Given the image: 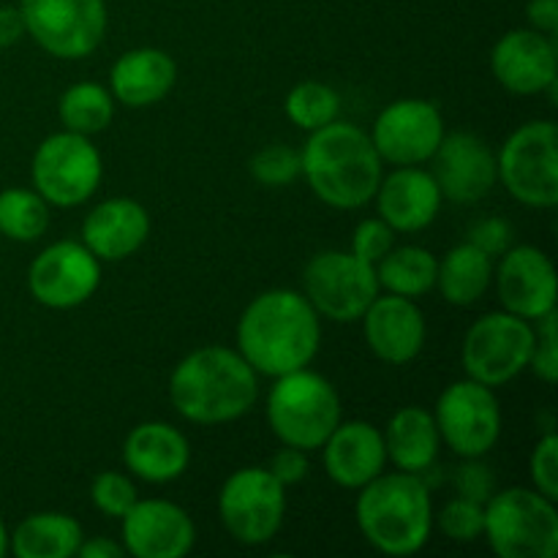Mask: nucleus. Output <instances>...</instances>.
<instances>
[{
  "label": "nucleus",
  "instance_id": "35",
  "mask_svg": "<svg viewBox=\"0 0 558 558\" xmlns=\"http://www.w3.org/2000/svg\"><path fill=\"white\" fill-rule=\"evenodd\" d=\"M90 501L101 515L120 521L140 501V490L129 474L98 472L90 483Z\"/></svg>",
  "mask_w": 558,
  "mask_h": 558
},
{
  "label": "nucleus",
  "instance_id": "13",
  "mask_svg": "<svg viewBox=\"0 0 558 558\" xmlns=\"http://www.w3.org/2000/svg\"><path fill=\"white\" fill-rule=\"evenodd\" d=\"M441 445L458 458H485L501 439V403L496 390L474 379L452 381L441 390L434 409Z\"/></svg>",
  "mask_w": 558,
  "mask_h": 558
},
{
  "label": "nucleus",
  "instance_id": "10",
  "mask_svg": "<svg viewBox=\"0 0 558 558\" xmlns=\"http://www.w3.org/2000/svg\"><path fill=\"white\" fill-rule=\"evenodd\" d=\"M534 322L510 311H494L474 322L463 336L461 365L469 379L499 390L529 371L534 349Z\"/></svg>",
  "mask_w": 558,
  "mask_h": 558
},
{
  "label": "nucleus",
  "instance_id": "38",
  "mask_svg": "<svg viewBox=\"0 0 558 558\" xmlns=\"http://www.w3.org/2000/svg\"><path fill=\"white\" fill-rule=\"evenodd\" d=\"M392 245H396V232L376 216L365 218V221H360L357 227H354L349 251H352L354 256H360L363 262H368V265H376Z\"/></svg>",
  "mask_w": 558,
  "mask_h": 558
},
{
  "label": "nucleus",
  "instance_id": "19",
  "mask_svg": "<svg viewBox=\"0 0 558 558\" xmlns=\"http://www.w3.org/2000/svg\"><path fill=\"white\" fill-rule=\"evenodd\" d=\"M120 523V545L134 558H183L194 550V518L174 501L140 499Z\"/></svg>",
  "mask_w": 558,
  "mask_h": 558
},
{
  "label": "nucleus",
  "instance_id": "9",
  "mask_svg": "<svg viewBox=\"0 0 558 558\" xmlns=\"http://www.w3.org/2000/svg\"><path fill=\"white\" fill-rule=\"evenodd\" d=\"M218 518L234 543L259 548L272 543L287 521V488L267 466H243L218 490Z\"/></svg>",
  "mask_w": 558,
  "mask_h": 558
},
{
  "label": "nucleus",
  "instance_id": "33",
  "mask_svg": "<svg viewBox=\"0 0 558 558\" xmlns=\"http://www.w3.org/2000/svg\"><path fill=\"white\" fill-rule=\"evenodd\" d=\"M434 526H439V532L458 545L477 543L485 532V505L456 496L441 507L439 515L434 512Z\"/></svg>",
  "mask_w": 558,
  "mask_h": 558
},
{
  "label": "nucleus",
  "instance_id": "32",
  "mask_svg": "<svg viewBox=\"0 0 558 558\" xmlns=\"http://www.w3.org/2000/svg\"><path fill=\"white\" fill-rule=\"evenodd\" d=\"M283 112L294 129L311 134V131L325 129L332 120L341 118V96L336 87L325 85V82L305 80L287 93Z\"/></svg>",
  "mask_w": 558,
  "mask_h": 558
},
{
  "label": "nucleus",
  "instance_id": "41",
  "mask_svg": "<svg viewBox=\"0 0 558 558\" xmlns=\"http://www.w3.org/2000/svg\"><path fill=\"white\" fill-rule=\"evenodd\" d=\"M267 469H270V474L283 485V488H292V485H300L308 477V452L298 450V447L281 445V450L270 458Z\"/></svg>",
  "mask_w": 558,
  "mask_h": 558
},
{
  "label": "nucleus",
  "instance_id": "15",
  "mask_svg": "<svg viewBox=\"0 0 558 558\" xmlns=\"http://www.w3.org/2000/svg\"><path fill=\"white\" fill-rule=\"evenodd\" d=\"M445 134V114L428 98H398L387 104L368 131L379 158L390 167H423Z\"/></svg>",
  "mask_w": 558,
  "mask_h": 558
},
{
  "label": "nucleus",
  "instance_id": "21",
  "mask_svg": "<svg viewBox=\"0 0 558 558\" xmlns=\"http://www.w3.org/2000/svg\"><path fill=\"white\" fill-rule=\"evenodd\" d=\"M374 202L379 218L392 232L417 234L436 221L445 196L430 169L396 167L390 174H381Z\"/></svg>",
  "mask_w": 558,
  "mask_h": 558
},
{
  "label": "nucleus",
  "instance_id": "7",
  "mask_svg": "<svg viewBox=\"0 0 558 558\" xmlns=\"http://www.w3.org/2000/svg\"><path fill=\"white\" fill-rule=\"evenodd\" d=\"M499 183L507 194L534 210L558 205V129L554 120L518 125L496 153Z\"/></svg>",
  "mask_w": 558,
  "mask_h": 558
},
{
  "label": "nucleus",
  "instance_id": "44",
  "mask_svg": "<svg viewBox=\"0 0 558 558\" xmlns=\"http://www.w3.org/2000/svg\"><path fill=\"white\" fill-rule=\"evenodd\" d=\"M80 558H120L125 556L123 545L114 543L109 537H90V539H82L80 550H76Z\"/></svg>",
  "mask_w": 558,
  "mask_h": 558
},
{
  "label": "nucleus",
  "instance_id": "22",
  "mask_svg": "<svg viewBox=\"0 0 558 558\" xmlns=\"http://www.w3.org/2000/svg\"><path fill=\"white\" fill-rule=\"evenodd\" d=\"M319 450L327 477L338 488L360 490L387 469L381 428L365 420H341Z\"/></svg>",
  "mask_w": 558,
  "mask_h": 558
},
{
  "label": "nucleus",
  "instance_id": "16",
  "mask_svg": "<svg viewBox=\"0 0 558 558\" xmlns=\"http://www.w3.org/2000/svg\"><path fill=\"white\" fill-rule=\"evenodd\" d=\"M428 163L441 196L456 205L483 202L499 183L494 147L472 131H447Z\"/></svg>",
  "mask_w": 558,
  "mask_h": 558
},
{
  "label": "nucleus",
  "instance_id": "45",
  "mask_svg": "<svg viewBox=\"0 0 558 558\" xmlns=\"http://www.w3.org/2000/svg\"><path fill=\"white\" fill-rule=\"evenodd\" d=\"M9 554V529H5L3 515H0V558Z\"/></svg>",
  "mask_w": 558,
  "mask_h": 558
},
{
  "label": "nucleus",
  "instance_id": "37",
  "mask_svg": "<svg viewBox=\"0 0 558 558\" xmlns=\"http://www.w3.org/2000/svg\"><path fill=\"white\" fill-rule=\"evenodd\" d=\"M529 477H532L534 490L558 501V436L554 430H548L534 445L529 456Z\"/></svg>",
  "mask_w": 558,
  "mask_h": 558
},
{
  "label": "nucleus",
  "instance_id": "40",
  "mask_svg": "<svg viewBox=\"0 0 558 558\" xmlns=\"http://www.w3.org/2000/svg\"><path fill=\"white\" fill-rule=\"evenodd\" d=\"M466 243H472L474 248H480L496 262L512 245V223L499 216L480 218V221L469 227Z\"/></svg>",
  "mask_w": 558,
  "mask_h": 558
},
{
  "label": "nucleus",
  "instance_id": "39",
  "mask_svg": "<svg viewBox=\"0 0 558 558\" xmlns=\"http://www.w3.org/2000/svg\"><path fill=\"white\" fill-rule=\"evenodd\" d=\"M452 485L458 496L480 501V505H485L496 494V477L488 463H483V458H463L461 466L456 469Z\"/></svg>",
  "mask_w": 558,
  "mask_h": 558
},
{
  "label": "nucleus",
  "instance_id": "17",
  "mask_svg": "<svg viewBox=\"0 0 558 558\" xmlns=\"http://www.w3.org/2000/svg\"><path fill=\"white\" fill-rule=\"evenodd\" d=\"M496 262L494 281L501 308L529 322L554 314L558 300L556 267L543 248L512 243Z\"/></svg>",
  "mask_w": 558,
  "mask_h": 558
},
{
  "label": "nucleus",
  "instance_id": "29",
  "mask_svg": "<svg viewBox=\"0 0 558 558\" xmlns=\"http://www.w3.org/2000/svg\"><path fill=\"white\" fill-rule=\"evenodd\" d=\"M436 267L439 259L423 245H392L374 270L381 292L417 300L436 289Z\"/></svg>",
  "mask_w": 558,
  "mask_h": 558
},
{
  "label": "nucleus",
  "instance_id": "28",
  "mask_svg": "<svg viewBox=\"0 0 558 558\" xmlns=\"http://www.w3.org/2000/svg\"><path fill=\"white\" fill-rule=\"evenodd\" d=\"M494 265L496 262L488 254L463 240L439 259L436 289L450 305L469 308V305L480 303L494 287Z\"/></svg>",
  "mask_w": 558,
  "mask_h": 558
},
{
  "label": "nucleus",
  "instance_id": "34",
  "mask_svg": "<svg viewBox=\"0 0 558 558\" xmlns=\"http://www.w3.org/2000/svg\"><path fill=\"white\" fill-rule=\"evenodd\" d=\"M251 178L265 189H283L292 185L300 178L303 167H300V150L289 145H267L248 161Z\"/></svg>",
  "mask_w": 558,
  "mask_h": 558
},
{
  "label": "nucleus",
  "instance_id": "2",
  "mask_svg": "<svg viewBox=\"0 0 558 558\" xmlns=\"http://www.w3.org/2000/svg\"><path fill=\"white\" fill-rule=\"evenodd\" d=\"M256 398L259 374L238 349H194L169 376V401L174 412L194 425L234 423L254 409Z\"/></svg>",
  "mask_w": 558,
  "mask_h": 558
},
{
  "label": "nucleus",
  "instance_id": "27",
  "mask_svg": "<svg viewBox=\"0 0 558 558\" xmlns=\"http://www.w3.org/2000/svg\"><path fill=\"white\" fill-rule=\"evenodd\" d=\"M85 532L69 512H33L9 534V550L16 558H71Z\"/></svg>",
  "mask_w": 558,
  "mask_h": 558
},
{
  "label": "nucleus",
  "instance_id": "8",
  "mask_svg": "<svg viewBox=\"0 0 558 558\" xmlns=\"http://www.w3.org/2000/svg\"><path fill=\"white\" fill-rule=\"evenodd\" d=\"M33 189L49 207H80L96 196L104 180L101 150L90 136L54 131L36 147L31 161Z\"/></svg>",
  "mask_w": 558,
  "mask_h": 558
},
{
  "label": "nucleus",
  "instance_id": "5",
  "mask_svg": "<svg viewBox=\"0 0 558 558\" xmlns=\"http://www.w3.org/2000/svg\"><path fill=\"white\" fill-rule=\"evenodd\" d=\"M265 414L281 445L314 452L343 420V403L336 385L308 365L272 379Z\"/></svg>",
  "mask_w": 558,
  "mask_h": 558
},
{
  "label": "nucleus",
  "instance_id": "25",
  "mask_svg": "<svg viewBox=\"0 0 558 558\" xmlns=\"http://www.w3.org/2000/svg\"><path fill=\"white\" fill-rule=\"evenodd\" d=\"M178 82V63L158 47H136L120 54L109 69V93L114 104L145 109L163 101Z\"/></svg>",
  "mask_w": 558,
  "mask_h": 558
},
{
  "label": "nucleus",
  "instance_id": "12",
  "mask_svg": "<svg viewBox=\"0 0 558 558\" xmlns=\"http://www.w3.org/2000/svg\"><path fill=\"white\" fill-rule=\"evenodd\" d=\"M20 11L27 36L52 58H87L107 36L104 0H22Z\"/></svg>",
  "mask_w": 558,
  "mask_h": 558
},
{
  "label": "nucleus",
  "instance_id": "3",
  "mask_svg": "<svg viewBox=\"0 0 558 558\" xmlns=\"http://www.w3.org/2000/svg\"><path fill=\"white\" fill-rule=\"evenodd\" d=\"M300 178H305L316 199L336 210H360L374 202L385 174V161L368 131L343 123L341 118L311 131L300 150Z\"/></svg>",
  "mask_w": 558,
  "mask_h": 558
},
{
  "label": "nucleus",
  "instance_id": "20",
  "mask_svg": "<svg viewBox=\"0 0 558 558\" xmlns=\"http://www.w3.org/2000/svg\"><path fill=\"white\" fill-rule=\"evenodd\" d=\"M360 322L374 357L387 365L414 363L428 341V325L417 300L401 294L379 292Z\"/></svg>",
  "mask_w": 558,
  "mask_h": 558
},
{
  "label": "nucleus",
  "instance_id": "43",
  "mask_svg": "<svg viewBox=\"0 0 558 558\" xmlns=\"http://www.w3.org/2000/svg\"><path fill=\"white\" fill-rule=\"evenodd\" d=\"M22 36L27 33L20 5H0V49L14 47L22 41Z\"/></svg>",
  "mask_w": 558,
  "mask_h": 558
},
{
  "label": "nucleus",
  "instance_id": "23",
  "mask_svg": "<svg viewBox=\"0 0 558 558\" xmlns=\"http://www.w3.org/2000/svg\"><path fill=\"white\" fill-rule=\"evenodd\" d=\"M150 238V213L131 196H112L93 207L82 221V243L98 262H123Z\"/></svg>",
  "mask_w": 558,
  "mask_h": 558
},
{
  "label": "nucleus",
  "instance_id": "30",
  "mask_svg": "<svg viewBox=\"0 0 558 558\" xmlns=\"http://www.w3.org/2000/svg\"><path fill=\"white\" fill-rule=\"evenodd\" d=\"M58 118L65 131L85 136L101 134L114 120L112 93L98 82H76L60 96Z\"/></svg>",
  "mask_w": 558,
  "mask_h": 558
},
{
  "label": "nucleus",
  "instance_id": "31",
  "mask_svg": "<svg viewBox=\"0 0 558 558\" xmlns=\"http://www.w3.org/2000/svg\"><path fill=\"white\" fill-rule=\"evenodd\" d=\"M49 229V205L36 189L0 191V238L33 243Z\"/></svg>",
  "mask_w": 558,
  "mask_h": 558
},
{
  "label": "nucleus",
  "instance_id": "26",
  "mask_svg": "<svg viewBox=\"0 0 558 558\" xmlns=\"http://www.w3.org/2000/svg\"><path fill=\"white\" fill-rule=\"evenodd\" d=\"M381 436H385L387 463H392L398 472L425 477V472H430L439 461L441 436L436 428L434 412L428 409L401 407L392 414Z\"/></svg>",
  "mask_w": 558,
  "mask_h": 558
},
{
  "label": "nucleus",
  "instance_id": "18",
  "mask_svg": "<svg viewBox=\"0 0 558 558\" xmlns=\"http://www.w3.org/2000/svg\"><path fill=\"white\" fill-rule=\"evenodd\" d=\"M490 71L512 96H539L558 80L556 36L534 27L507 31L490 52Z\"/></svg>",
  "mask_w": 558,
  "mask_h": 558
},
{
  "label": "nucleus",
  "instance_id": "11",
  "mask_svg": "<svg viewBox=\"0 0 558 558\" xmlns=\"http://www.w3.org/2000/svg\"><path fill=\"white\" fill-rule=\"evenodd\" d=\"M374 265L352 251H322L305 265L303 294L322 319L354 325L379 294Z\"/></svg>",
  "mask_w": 558,
  "mask_h": 558
},
{
  "label": "nucleus",
  "instance_id": "36",
  "mask_svg": "<svg viewBox=\"0 0 558 558\" xmlns=\"http://www.w3.org/2000/svg\"><path fill=\"white\" fill-rule=\"evenodd\" d=\"M556 311L554 314L543 316L539 322H534V349L532 360H529V371L537 376L545 385H556L558 381V332H556Z\"/></svg>",
  "mask_w": 558,
  "mask_h": 558
},
{
  "label": "nucleus",
  "instance_id": "24",
  "mask_svg": "<svg viewBox=\"0 0 558 558\" xmlns=\"http://www.w3.org/2000/svg\"><path fill=\"white\" fill-rule=\"evenodd\" d=\"M123 463L142 483H174L191 466V441L174 425L147 420V423L134 425L125 436Z\"/></svg>",
  "mask_w": 558,
  "mask_h": 558
},
{
  "label": "nucleus",
  "instance_id": "6",
  "mask_svg": "<svg viewBox=\"0 0 558 558\" xmlns=\"http://www.w3.org/2000/svg\"><path fill=\"white\" fill-rule=\"evenodd\" d=\"M483 539L499 558H556V501L534 488L496 490L485 501Z\"/></svg>",
  "mask_w": 558,
  "mask_h": 558
},
{
  "label": "nucleus",
  "instance_id": "1",
  "mask_svg": "<svg viewBox=\"0 0 558 558\" xmlns=\"http://www.w3.org/2000/svg\"><path fill=\"white\" fill-rule=\"evenodd\" d=\"M322 347V316L298 289L256 294L238 322V352L259 376L308 368Z\"/></svg>",
  "mask_w": 558,
  "mask_h": 558
},
{
  "label": "nucleus",
  "instance_id": "42",
  "mask_svg": "<svg viewBox=\"0 0 558 558\" xmlns=\"http://www.w3.org/2000/svg\"><path fill=\"white\" fill-rule=\"evenodd\" d=\"M529 27L545 33V36H556L558 33V0H529L526 5Z\"/></svg>",
  "mask_w": 558,
  "mask_h": 558
},
{
  "label": "nucleus",
  "instance_id": "14",
  "mask_svg": "<svg viewBox=\"0 0 558 558\" xmlns=\"http://www.w3.org/2000/svg\"><path fill=\"white\" fill-rule=\"evenodd\" d=\"M101 287V262L82 240L47 245L27 267V292L38 305L71 311L85 305Z\"/></svg>",
  "mask_w": 558,
  "mask_h": 558
},
{
  "label": "nucleus",
  "instance_id": "4",
  "mask_svg": "<svg viewBox=\"0 0 558 558\" xmlns=\"http://www.w3.org/2000/svg\"><path fill=\"white\" fill-rule=\"evenodd\" d=\"M354 521L365 543L379 554H420L434 534V499L423 474L381 472L357 490Z\"/></svg>",
  "mask_w": 558,
  "mask_h": 558
}]
</instances>
